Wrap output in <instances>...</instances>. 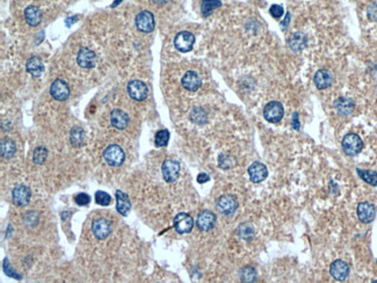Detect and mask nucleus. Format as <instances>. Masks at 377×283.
<instances>
[{
  "mask_svg": "<svg viewBox=\"0 0 377 283\" xmlns=\"http://www.w3.org/2000/svg\"><path fill=\"white\" fill-rule=\"evenodd\" d=\"M104 159L110 166L119 167L125 163L126 155L122 147L116 145V144H113V145H110L104 151Z\"/></svg>",
  "mask_w": 377,
  "mask_h": 283,
  "instance_id": "1",
  "label": "nucleus"
},
{
  "mask_svg": "<svg viewBox=\"0 0 377 283\" xmlns=\"http://www.w3.org/2000/svg\"><path fill=\"white\" fill-rule=\"evenodd\" d=\"M135 23H136L138 31L145 34L152 33L156 27L155 16H153V14L149 11L140 12L136 16V19H135Z\"/></svg>",
  "mask_w": 377,
  "mask_h": 283,
  "instance_id": "2",
  "label": "nucleus"
},
{
  "mask_svg": "<svg viewBox=\"0 0 377 283\" xmlns=\"http://www.w3.org/2000/svg\"><path fill=\"white\" fill-rule=\"evenodd\" d=\"M363 142L356 134H348L343 140V149L347 156H356L361 152Z\"/></svg>",
  "mask_w": 377,
  "mask_h": 283,
  "instance_id": "3",
  "label": "nucleus"
},
{
  "mask_svg": "<svg viewBox=\"0 0 377 283\" xmlns=\"http://www.w3.org/2000/svg\"><path fill=\"white\" fill-rule=\"evenodd\" d=\"M284 115V109L278 101H272L267 104L264 108V117L270 123H278L282 120Z\"/></svg>",
  "mask_w": 377,
  "mask_h": 283,
  "instance_id": "4",
  "label": "nucleus"
},
{
  "mask_svg": "<svg viewBox=\"0 0 377 283\" xmlns=\"http://www.w3.org/2000/svg\"><path fill=\"white\" fill-rule=\"evenodd\" d=\"M92 232L94 237L99 240H104L111 232V224L106 218H96L92 222Z\"/></svg>",
  "mask_w": 377,
  "mask_h": 283,
  "instance_id": "5",
  "label": "nucleus"
},
{
  "mask_svg": "<svg viewBox=\"0 0 377 283\" xmlns=\"http://www.w3.org/2000/svg\"><path fill=\"white\" fill-rule=\"evenodd\" d=\"M216 208L224 216H231L238 208V202L234 196L223 195L216 202Z\"/></svg>",
  "mask_w": 377,
  "mask_h": 283,
  "instance_id": "6",
  "label": "nucleus"
},
{
  "mask_svg": "<svg viewBox=\"0 0 377 283\" xmlns=\"http://www.w3.org/2000/svg\"><path fill=\"white\" fill-rule=\"evenodd\" d=\"M129 95L136 101H143L148 96V86L141 80H131L126 86Z\"/></svg>",
  "mask_w": 377,
  "mask_h": 283,
  "instance_id": "7",
  "label": "nucleus"
},
{
  "mask_svg": "<svg viewBox=\"0 0 377 283\" xmlns=\"http://www.w3.org/2000/svg\"><path fill=\"white\" fill-rule=\"evenodd\" d=\"M12 197H13V203L17 207H26L31 201V191L27 186L19 185L12 191Z\"/></svg>",
  "mask_w": 377,
  "mask_h": 283,
  "instance_id": "8",
  "label": "nucleus"
},
{
  "mask_svg": "<svg viewBox=\"0 0 377 283\" xmlns=\"http://www.w3.org/2000/svg\"><path fill=\"white\" fill-rule=\"evenodd\" d=\"M174 223V229L178 234H189L194 228V220L190 215L180 212L178 214L173 220Z\"/></svg>",
  "mask_w": 377,
  "mask_h": 283,
  "instance_id": "9",
  "label": "nucleus"
},
{
  "mask_svg": "<svg viewBox=\"0 0 377 283\" xmlns=\"http://www.w3.org/2000/svg\"><path fill=\"white\" fill-rule=\"evenodd\" d=\"M161 173H163L165 181L174 182L178 179L179 173H180V164L178 161L172 160V159H167L161 166Z\"/></svg>",
  "mask_w": 377,
  "mask_h": 283,
  "instance_id": "10",
  "label": "nucleus"
},
{
  "mask_svg": "<svg viewBox=\"0 0 377 283\" xmlns=\"http://www.w3.org/2000/svg\"><path fill=\"white\" fill-rule=\"evenodd\" d=\"M195 37L189 31H180L174 38V47L179 51L188 52L193 49Z\"/></svg>",
  "mask_w": 377,
  "mask_h": 283,
  "instance_id": "11",
  "label": "nucleus"
},
{
  "mask_svg": "<svg viewBox=\"0 0 377 283\" xmlns=\"http://www.w3.org/2000/svg\"><path fill=\"white\" fill-rule=\"evenodd\" d=\"M50 94L57 101H65L70 95L69 85L62 79H56L50 86Z\"/></svg>",
  "mask_w": 377,
  "mask_h": 283,
  "instance_id": "12",
  "label": "nucleus"
},
{
  "mask_svg": "<svg viewBox=\"0 0 377 283\" xmlns=\"http://www.w3.org/2000/svg\"><path fill=\"white\" fill-rule=\"evenodd\" d=\"M77 62L84 69H92L96 64V56L92 50L84 47V48L79 50L78 56H77Z\"/></svg>",
  "mask_w": 377,
  "mask_h": 283,
  "instance_id": "13",
  "label": "nucleus"
},
{
  "mask_svg": "<svg viewBox=\"0 0 377 283\" xmlns=\"http://www.w3.org/2000/svg\"><path fill=\"white\" fill-rule=\"evenodd\" d=\"M330 273L337 281H345L348 278L349 267L346 262L343 260H335L330 267Z\"/></svg>",
  "mask_w": 377,
  "mask_h": 283,
  "instance_id": "14",
  "label": "nucleus"
},
{
  "mask_svg": "<svg viewBox=\"0 0 377 283\" xmlns=\"http://www.w3.org/2000/svg\"><path fill=\"white\" fill-rule=\"evenodd\" d=\"M249 175L252 182L254 184H259V182H263L265 179L268 176V171L264 164L255 161L251 166L249 167Z\"/></svg>",
  "mask_w": 377,
  "mask_h": 283,
  "instance_id": "15",
  "label": "nucleus"
},
{
  "mask_svg": "<svg viewBox=\"0 0 377 283\" xmlns=\"http://www.w3.org/2000/svg\"><path fill=\"white\" fill-rule=\"evenodd\" d=\"M216 223V216L211 211L204 210L197 216L196 224L201 231H210Z\"/></svg>",
  "mask_w": 377,
  "mask_h": 283,
  "instance_id": "16",
  "label": "nucleus"
},
{
  "mask_svg": "<svg viewBox=\"0 0 377 283\" xmlns=\"http://www.w3.org/2000/svg\"><path fill=\"white\" fill-rule=\"evenodd\" d=\"M182 86L186 88L187 91L189 92H195V91L199 90L201 87V78H200L199 75L194 71H188V72L182 77L181 80Z\"/></svg>",
  "mask_w": 377,
  "mask_h": 283,
  "instance_id": "17",
  "label": "nucleus"
},
{
  "mask_svg": "<svg viewBox=\"0 0 377 283\" xmlns=\"http://www.w3.org/2000/svg\"><path fill=\"white\" fill-rule=\"evenodd\" d=\"M110 123L117 130H125L129 125V116L121 109H114L110 113Z\"/></svg>",
  "mask_w": 377,
  "mask_h": 283,
  "instance_id": "18",
  "label": "nucleus"
},
{
  "mask_svg": "<svg viewBox=\"0 0 377 283\" xmlns=\"http://www.w3.org/2000/svg\"><path fill=\"white\" fill-rule=\"evenodd\" d=\"M358 217L362 223H370L375 218V208L368 202H362L358 207Z\"/></svg>",
  "mask_w": 377,
  "mask_h": 283,
  "instance_id": "19",
  "label": "nucleus"
},
{
  "mask_svg": "<svg viewBox=\"0 0 377 283\" xmlns=\"http://www.w3.org/2000/svg\"><path fill=\"white\" fill-rule=\"evenodd\" d=\"M333 82V77L328 70H319L314 75V85L318 90H325Z\"/></svg>",
  "mask_w": 377,
  "mask_h": 283,
  "instance_id": "20",
  "label": "nucleus"
},
{
  "mask_svg": "<svg viewBox=\"0 0 377 283\" xmlns=\"http://www.w3.org/2000/svg\"><path fill=\"white\" fill-rule=\"evenodd\" d=\"M25 19L29 26L36 27L42 21V13H41L40 8L33 5L28 6L25 10Z\"/></svg>",
  "mask_w": 377,
  "mask_h": 283,
  "instance_id": "21",
  "label": "nucleus"
},
{
  "mask_svg": "<svg viewBox=\"0 0 377 283\" xmlns=\"http://www.w3.org/2000/svg\"><path fill=\"white\" fill-rule=\"evenodd\" d=\"M116 209L122 216H126L131 209V202L126 194L122 190H116Z\"/></svg>",
  "mask_w": 377,
  "mask_h": 283,
  "instance_id": "22",
  "label": "nucleus"
},
{
  "mask_svg": "<svg viewBox=\"0 0 377 283\" xmlns=\"http://www.w3.org/2000/svg\"><path fill=\"white\" fill-rule=\"evenodd\" d=\"M26 69H27V71L31 76L40 77L44 71L43 62L40 57H37V56H31L27 61V63H26Z\"/></svg>",
  "mask_w": 377,
  "mask_h": 283,
  "instance_id": "23",
  "label": "nucleus"
},
{
  "mask_svg": "<svg viewBox=\"0 0 377 283\" xmlns=\"http://www.w3.org/2000/svg\"><path fill=\"white\" fill-rule=\"evenodd\" d=\"M0 152H1V157L4 159H11L16 155V142L11 138H4L0 143Z\"/></svg>",
  "mask_w": 377,
  "mask_h": 283,
  "instance_id": "24",
  "label": "nucleus"
},
{
  "mask_svg": "<svg viewBox=\"0 0 377 283\" xmlns=\"http://www.w3.org/2000/svg\"><path fill=\"white\" fill-rule=\"evenodd\" d=\"M334 108L340 115H349L354 109V102L348 98H339L335 101Z\"/></svg>",
  "mask_w": 377,
  "mask_h": 283,
  "instance_id": "25",
  "label": "nucleus"
},
{
  "mask_svg": "<svg viewBox=\"0 0 377 283\" xmlns=\"http://www.w3.org/2000/svg\"><path fill=\"white\" fill-rule=\"evenodd\" d=\"M288 42L294 51H301L306 46V36L303 33H296L289 38Z\"/></svg>",
  "mask_w": 377,
  "mask_h": 283,
  "instance_id": "26",
  "label": "nucleus"
},
{
  "mask_svg": "<svg viewBox=\"0 0 377 283\" xmlns=\"http://www.w3.org/2000/svg\"><path fill=\"white\" fill-rule=\"evenodd\" d=\"M85 132L79 126H75L70 132V142L73 146H80L84 144Z\"/></svg>",
  "mask_w": 377,
  "mask_h": 283,
  "instance_id": "27",
  "label": "nucleus"
},
{
  "mask_svg": "<svg viewBox=\"0 0 377 283\" xmlns=\"http://www.w3.org/2000/svg\"><path fill=\"white\" fill-rule=\"evenodd\" d=\"M222 5L220 0H203L201 4V12L203 16H208L213 13L214 10Z\"/></svg>",
  "mask_w": 377,
  "mask_h": 283,
  "instance_id": "28",
  "label": "nucleus"
},
{
  "mask_svg": "<svg viewBox=\"0 0 377 283\" xmlns=\"http://www.w3.org/2000/svg\"><path fill=\"white\" fill-rule=\"evenodd\" d=\"M208 115L202 108H194L190 113V120L196 125H204L207 122Z\"/></svg>",
  "mask_w": 377,
  "mask_h": 283,
  "instance_id": "29",
  "label": "nucleus"
},
{
  "mask_svg": "<svg viewBox=\"0 0 377 283\" xmlns=\"http://www.w3.org/2000/svg\"><path fill=\"white\" fill-rule=\"evenodd\" d=\"M47 157H48V151H47L46 147L38 146L34 150L33 161L36 165H42L47 160Z\"/></svg>",
  "mask_w": 377,
  "mask_h": 283,
  "instance_id": "30",
  "label": "nucleus"
},
{
  "mask_svg": "<svg viewBox=\"0 0 377 283\" xmlns=\"http://www.w3.org/2000/svg\"><path fill=\"white\" fill-rule=\"evenodd\" d=\"M240 279L243 282H255L257 281V272L252 267L243 268L240 272Z\"/></svg>",
  "mask_w": 377,
  "mask_h": 283,
  "instance_id": "31",
  "label": "nucleus"
},
{
  "mask_svg": "<svg viewBox=\"0 0 377 283\" xmlns=\"http://www.w3.org/2000/svg\"><path fill=\"white\" fill-rule=\"evenodd\" d=\"M359 175L361 176L362 180L367 182V184L372 186H377V173L374 171H366V170H358Z\"/></svg>",
  "mask_w": 377,
  "mask_h": 283,
  "instance_id": "32",
  "label": "nucleus"
},
{
  "mask_svg": "<svg viewBox=\"0 0 377 283\" xmlns=\"http://www.w3.org/2000/svg\"><path fill=\"white\" fill-rule=\"evenodd\" d=\"M170 140V132L166 129H163V130H159L155 136V143L157 146H166L167 143H169Z\"/></svg>",
  "mask_w": 377,
  "mask_h": 283,
  "instance_id": "33",
  "label": "nucleus"
},
{
  "mask_svg": "<svg viewBox=\"0 0 377 283\" xmlns=\"http://www.w3.org/2000/svg\"><path fill=\"white\" fill-rule=\"evenodd\" d=\"M95 202L96 204L102 205V207H106V205H110L111 202V197L108 193L106 191L99 190L95 193Z\"/></svg>",
  "mask_w": 377,
  "mask_h": 283,
  "instance_id": "34",
  "label": "nucleus"
},
{
  "mask_svg": "<svg viewBox=\"0 0 377 283\" xmlns=\"http://www.w3.org/2000/svg\"><path fill=\"white\" fill-rule=\"evenodd\" d=\"M238 231H239L240 237L244 238V239H251L253 237V229L249 225V224H243Z\"/></svg>",
  "mask_w": 377,
  "mask_h": 283,
  "instance_id": "35",
  "label": "nucleus"
},
{
  "mask_svg": "<svg viewBox=\"0 0 377 283\" xmlns=\"http://www.w3.org/2000/svg\"><path fill=\"white\" fill-rule=\"evenodd\" d=\"M75 202L78 205H87V204H90L91 197L88 196L86 193L77 194V195L75 196Z\"/></svg>",
  "mask_w": 377,
  "mask_h": 283,
  "instance_id": "36",
  "label": "nucleus"
},
{
  "mask_svg": "<svg viewBox=\"0 0 377 283\" xmlns=\"http://www.w3.org/2000/svg\"><path fill=\"white\" fill-rule=\"evenodd\" d=\"M269 13H270V16L274 17V19H280V17H281L284 14V11H283V7H282V6L273 5L272 7H270Z\"/></svg>",
  "mask_w": 377,
  "mask_h": 283,
  "instance_id": "37",
  "label": "nucleus"
},
{
  "mask_svg": "<svg viewBox=\"0 0 377 283\" xmlns=\"http://www.w3.org/2000/svg\"><path fill=\"white\" fill-rule=\"evenodd\" d=\"M4 270H5L6 275L11 276V278H16L17 280L21 279V276L17 275L16 273L12 272V268H11V266H10V262H8L7 259H5V261H4Z\"/></svg>",
  "mask_w": 377,
  "mask_h": 283,
  "instance_id": "38",
  "label": "nucleus"
},
{
  "mask_svg": "<svg viewBox=\"0 0 377 283\" xmlns=\"http://www.w3.org/2000/svg\"><path fill=\"white\" fill-rule=\"evenodd\" d=\"M368 16L374 21H377V4H373L370 6L369 10H368Z\"/></svg>",
  "mask_w": 377,
  "mask_h": 283,
  "instance_id": "39",
  "label": "nucleus"
},
{
  "mask_svg": "<svg viewBox=\"0 0 377 283\" xmlns=\"http://www.w3.org/2000/svg\"><path fill=\"white\" fill-rule=\"evenodd\" d=\"M209 180H210V178H209V175L205 174V173H202V174L197 176V182H199V184H205Z\"/></svg>",
  "mask_w": 377,
  "mask_h": 283,
  "instance_id": "40",
  "label": "nucleus"
},
{
  "mask_svg": "<svg viewBox=\"0 0 377 283\" xmlns=\"http://www.w3.org/2000/svg\"><path fill=\"white\" fill-rule=\"evenodd\" d=\"M152 1H153V2H155V4H159V5H164V4H166V2H169V1H170V0H152Z\"/></svg>",
  "mask_w": 377,
  "mask_h": 283,
  "instance_id": "41",
  "label": "nucleus"
}]
</instances>
